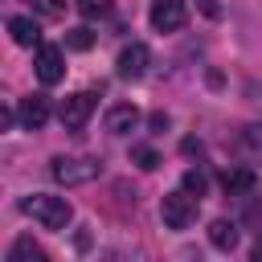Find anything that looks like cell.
Listing matches in <instances>:
<instances>
[{"instance_id":"obj_12","label":"cell","mask_w":262,"mask_h":262,"mask_svg":"<svg viewBox=\"0 0 262 262\" xmlns=\"http://www.w3.org/2000/svg\"><path fill=\"white\" fill-rule=\"evenodd\" d=\"M8 33H12L16 45H37L41 41V29H37L33 16H8Z\"/></svg>"},{"instance_id":"obj_2","label":"cell","mask_w":262,"mask_h":262,"mask_svg":"<svg viewBox=\"0 0 262 262\" xmlns=\"http://www.w3.org/2000/svg\"><path fill=\"white\" fill-rule=\"evenodd\" d=\"M49 172H53L57 184L74 188V184H90V180H98L102 164H98V160H86V156H57V160L49 164Z\"/></svg>"},{"instance_id":"obj_5","label":"cell","mask_w":262,"mask_h":262,"mask_svg":"<svg viewBox=\"0 0 262 262\" xmlns=\"http://www.w3.org/2000/svg\"><path fill=\"white\" fill-rule=\"evenodd\" d=\"M33 70H37V78H41L45 86H57V82L66 78V57H61V49H57V45H37Z\"/></svg>"},{"instance_id":"obj_4","label":"cell","mask_w":262,"mask_h":262,"mask_svg":"<svg viewBox=\"0 0 262 262\" xmlns=\"http://www.w3.org/2000/svg\"><path fill=\"white\" fill-rule=\"evenodd\" d=\"M147 66H151V49L143 45V41H131V45H123L119 49V61H115V70H119V78H143L147 74Z\"/></svg>"},{"instance_id":"obj_17","label":"cell","mask_w":262,"mask_h":262,"mask_svg":"<svg viewBox=\"0 0 262 262\" xmlns=\"http://www.w3.org/2000/svg\"><path fill=\"white\" fill-rule=\"evenodd\" d=\"M66 45L82 53V49H90V45H94V33H90L86 25H82V29H70V37H66Z\"/></svg>"},{"instance_id":"obj_6","label":"cell","mask_w":262,"mask_h":262,"mask_svg":"<svg viewBox=\"0 0 262 262\" xmlns=\"http://www.w3.org/2000/svg\"><path fill=\"white\" fill-rule=\"evenodd\" d=\"M90 115H94V94L90 90H78V94H70L61 102V127L66 131H82Z\"/></svg>"},{"instance_id":"obj_16","label":"cell","mask_w":262,"mask_h":262,"mask_svg":"<svg viewBox=\"0 0 262 262\" xmlns=\"http://www.w3.org/2000/svg\"><path fill=\"white\" fill-rule=\"evenodd\" d=\"M184 188L201 201V196H205V188H209V176H205L201 168H188V172H184Z\"/></svg>"},{"instance_id":"obj_9","label":"cell","mask_w":262,"mask_h":262,"mask_svg":"<svg viewBox=\"0 0 262 262\" xmlns=\"http://www.w3.org/2000/svg\"><path fill=\"white\" fill-rule=\"evenodd\" d=\"M254 184H258V176H254L250 168H225V172H221V188H225L229 196H250Z\"/></svg>"},{"instance_id":"obj_21","label":"cell","mask_w":262,"mask_h":262,"mask_svg":"<svg viewBox=\"0 0 262 262\" xmlns=\"http://www.w3.org/2000/svg\"><path fill=\"white\" fill-rule=\"evenodd\" d=\"M250 254H254V262H262V237L254 242V250H250Z\"/></svg>"},{"instance_id":"obj_10","label":"cell","mask_w":262,"mask_h":262,"mask_svg":"<svg viewBox=\"0 0 262 262\" xmlns=\"http://www.w3.org/2000/svg\"><path fill=\"white\" fill-rule=\"evenodd\" d=\"M135 123H139V111L131 102H119V106L106 111V131L111 135H127V131H135Z\"/></svg>"},{"instance_id":"obj_8","label":"cell","mask_w":262,"mask_h":262,"mask_svg":"<svg viewBox=\"0 0 262 262\" xmlns=\"http://www.w3.org/2000/svg\"><path fill=\"white\" fill-rule=\"evenodd\" d=\"M20 123L29 127V131H41L45 123H49V98L45 94H29V98H20Z\"/></svg>"},{"instance_id":"obj_11","label":"cell","mask_w":262,"mask_h":262,"mask_svg":"<svg viewBox=\"0 0 262 262\" xmlns=\"http://www.w3.org/2000/svg\"><path fill=\"white\" fill-rule=\"evenodd\" d=\"M209 242H213L217 250L233 254V250H237V225H233V221H225V217H217V221L209 225Z\"/></svg>"},{"instance_id":"obj_15","label":"cell","mask_w":262,"mask_h":262,"mask_svg":"<svg viewBox=\"0 0 262 262\" xmlns=\"http://www.w3.org/2000/svg\"><path fill=\"white\" fill-rule=\"evenodd\" d=\"M242 147H246V156L262 160V123H250V127L242 131Z\"/></svg>"},{"instance_id":"obj_7","label":"cell","mask_w":262,"mask_h":262,"mask_svg":"<svg viewBox=\"0 0 262 262\" xmlns=\"http://www.w3.org/2000/svg\"><path fill=\"white\" fill-rule=\"evenodd\" d=\"M151 29L156 33H176L184 25V0H151Z\"/></svg>"},{"instance_id":"obj_20","label":"cell","mask_w":262,"mask_h":262,"mask_svg":"<svg viewBox=\"0 0 262 262\" xmlns=\"http://www.w3.org/2000/svg\"><path fill=\"white\" fill-rule=\"evenodd\" d=\"M201 8H205L209 16H217V4H213V0H201Z\"/></svg>"},{"instance_id":"obj_1","label":"cell","mask_w":262,"mask_h":262,"mask_svg":"<svg viewBox=\"0 0 262 262\" xmlns=\"http://www.w3.org/2000/svg\"><path fill=\"white\" fill-rule=\"evenodd\" d=\"M20 209H25L41 229H66L70 217H74L70 201H66V196H53V192H33V196L20 201Z\"/></svg>"},{"instance_id":"obj_14","label":"cell","mask_w":262,"mask_h":262,"mask_svg":"<svg viewBox=\"0 0 262 262\" xmlns=\"http://www.w3.org/2000/svg\"><path fill=\"white\" fill-rule=\"evenodd\" d=\"M131 164H139L143 172H151V168H160V151L147 147V143H135V147H131Z\"/></svg>"},{"instance_id":"obj_13","label":"cell","mask_w":262,"mask_h":262,"mask_svg":"<svg viewBox=\"0 0 262 262\" xmlns=\"http://www.w3.org/2000/svg\"><path fill=\"white\" fill-rule=\"evenodd\" d=\"M8 262H45V250L33 237H16L12 250H8Z\"/></svg>"},{"instance_id":"obj_18","label":"cell","mask_w":262,"mask_h":262,"mask_svg":"<svg viewBox=\"0 0 262 262\" xmlns=\"http://www.w3.org/2000/svg\"><path fill=\"white\" fill-rule=\"evenodd\" d=\"M78 12H82L86 20H94V16H106V12H111V0H78Z\"/></svg>"},{"instance_id":"obj_19","label":"cell","mask_w":262,"mask_h":262,"mask_svg":"<svg viewBox=\"0 0 262 262\" xmlns=\"http://www.w3.org/2000/svg\"><path fill=\"white\" fill-rule=\"evenodd\" d=\"M37 8H41L45 16H61V0H37Z\"/></svg>"},{"instance_id":"obj_3","label":"cell","mask_w":262,"mask_h":262,"mask_svg":"<svg viewBox=\"0 0 262 262\" xmlns=\"http://www.w3.org/2000/svg\"><path fill=\"white\" fill-rule=\"evenodd\" d=\"M160 217H164L168 229H188L192 217H196V196H192L188 188H180V192H164V201H160Z\"/></svg>"}]
</instances>
